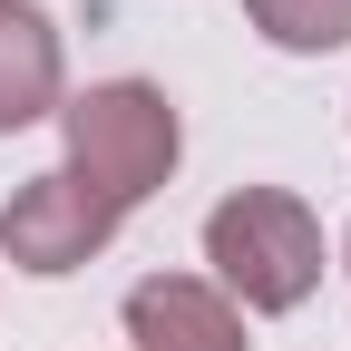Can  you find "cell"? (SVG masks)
I'll return each instance as SVG.
<instances>
[{
	"label": "cell",
	"instance_id": "4",
	"mask_svg": "<svg viewBox=\"0 0 351 351\" xmlns=\"http://www.w3.org/2000/svg\"><path fill=\"white\" fill-rule=\"evenodd\" d=\"M117 322H127V351H254L244 313L205 274H137Z\"/></svg>",
	"mask_w": 351,
	"mask_h": 351
},
{
	"label": "cell",
	"instance_id": "3",
	"mask_svg": "<svg viewBox=\"0 0 351 351\" xmlns=\"http://www.w3.org/2000/svg\"><path fill=\"white\" fill-rule=\"evenodd\" d=\"M117 225H127V215L98 205L69 166H39L29 186L0 205V254H10V274L59 283V274H78V263H98V254L117 244Z\"/></svg>",
	"mask_w": 351,
	"mask_h": 351
},
{
	"label": "cell",
	"instance_id": "1",
	"mask_svg": "<svg viewBox=\"0 0 351 351\" xmlns=\"http://www.w3.org/2000/svg\"><path fill=\"white\" fill-rule=\"evenodd\" d=\"M205 263H215V293L234 302V313L274 322V313H302V302L322 293V215L302 205L293 186H234L215 195L205 215Z\"/></svg>",
	"mask_w": 351,
	"mask_h": 351
},
{
	"label": "cell",
	"instance_id": "2",
	"mask_svg": "<svg viewBox=\"0 0 351 351\" xmlns=\"http://www.w3.org/2000/svg\"><path fill=\"white\" fill-rule=\"evenodd\" d=\"M59 137H69V176L98 205H147L176 156H186V117H176V98L156 78H98L78 88V98H59Z\"/></svg>",
	"mask_w": 351,
	"mask_h": 351
},
{
	"label": "cell",
	"instance_id": "7",
	"mask_svg": "<svg viewBox=\"0 0 351 351\" xmlns=\"http://www.w3.org/2000/svg\"><path fill=\"white\" fill-rule=\"evenodd\" d=\"M341 274H351V234H341Z\"/></svg>",
	"mask_w": 351,
	"mask_h": 351
},
{
	"label": "cell",
	"instance_id": "6",
	"mask_svg": "<svg viewBox=\"0 0 351 351\" xmlns=\"http://www.w3.org/2000/svg\"><path fill=\"white\" fill-rule=\"evenodd\" d=\"M244 20H254L263 49H283V59H332L351 39V0H244Z\"/></svg>",
	"mask_w": 351,
	"mask_h": 351
},
{
	"label": "cell",
	"instance_id": "5",
	"mask_svg": "<svg viewBox=\"0 0 351 351\" xmlns=\"http://www.w3.org/2000/svg\"><path fill=\"white\" fill-rule=\"evenodd\" d=\"M69 98V39L39 0H0V137L59 117Z\"/></svg>",
	"mask_w": 351,
	"mask_h": 351
}]
</instances>
